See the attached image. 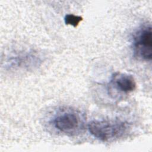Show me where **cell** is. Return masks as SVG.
Segmentation results:
<instances>
[{"label":"cell","mask_w":152,"mask_h":152,"mask_svg":"<svg viewBox=\"0 0 152 152\" xmlns=\"http://www.w3.org/2000/svg\"><path fill=\"white\" fill-rule=\"evenodd\" d=\"M133 47L135 55L145 61L152 57V32L150 25L144 26L138 30L134 37Z\"/></svg>","instance_id":"3"},{"label":"cell","mask_w":152,"mask_h":152,"mask_svg":"<svg viewBox=\"0 0 152 152\" xmlns=\"http://www.w3.org/2000/svg\"><path fill=\"white\" fill-rule=\"evenodd\" d=\"M128 128V124L119 119L94 120L88 124L90 134L102 141H110L122 137Z\"/></svg>","instance_id":"1"},{"label":"cell","mask_w":152,"mask_h":152,"mask_svg":"<svg viewBox=\"0 0 152 152\" xmlns=\"http://www.w3.org/2000/svg\"><path fill=\"white\" fill-rule=\"evenodd\" d=\"M52 124L58 131L68 135L78 133L83 125L80 115L68 109L57 113L52 119Z\"/></svg>","instance_id":"2"},{"label":"cell","mask_w":152,"mask_h":152,"mask_svg":"<svg viewBox=\"0 0 152 152\" xmlns=\"http://www.w3.org/2000/svg\"><path fill=\"white\" fill-rule=\"evenodd\" d=\"M64 20L66 24L76 27L78 25L80 22L83 20V18L80 16L75 15L74 14H67L65 15Z\"/></svg>","instance_id":"5"},{"label":"cell","mask_w":152,"mask_h":152,"mask_svg":"<svg viewBox=\"0 0 152 152\" xmlns=\"http://www.w3.org/2000/svg\"><path fill=\"white\" fill-rule=\"evenodd\" d=\"M115 87L125 93L133 91L136 88V83L132 76L122 73H117L113 77Z\"/></svg>","instance_id":"4"}]
</instances>
